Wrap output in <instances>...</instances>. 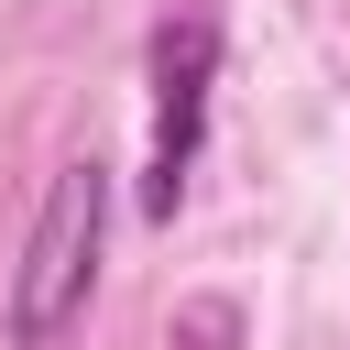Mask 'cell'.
Returning <instances> with one entry per match:
<instances>
[{
    "instance_id": "obj_1",
    "label": "cell",
    "mask_w": 350,
    "mask_h": 350,
    "mask_svg": "<svg viewBox=\"0 0 350 350\" xmlns=\"http://www.w3.org/2000/svg\"><path fill=\"white\" fill-rule=\"evenodd\" d=\"M98 241H109V164L77 153V164H55V186H44L33 230H22V262H11V295H0V339L11 350H55L88 317Z\"/></svg>"
},
{
    "instance_id": "obj_2",
    "label": "cell",
    "mask_w": 350,
    "mask_h": 350,
    "mask_svg": "<svg viewBox=\"0 0 350 350\" xmlns=\"http://www.w3.org/2000/svg\"><path fill=\"white\" fill-rule=\"evenodd\" d=\"M142 88H153V131H142V219H175L197 164H208V98H219V11H164L142 44Z\"/></svg>"
},
{
    "instance_id": "obj_3",
    "label": "cell",
    "mask_w": 350,
    "mask_h": 350,
    "mask_svg": "<svg viewBox=\"0 0 350 350\" xmlns=\"http://www.w3.org/2000/svg\"><path fill=\"white\" fill-rule=\"evenodd\" d=\"M164 350H252V317H241V295H186V306L164 317Z\"/></svg>"
}]
</instances>
